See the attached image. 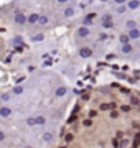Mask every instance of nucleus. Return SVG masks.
Masks as SVG:
<instances>
[{
    "instance_id": "4468645a",
    "label": "nucleus",
    "mask_w": 140,
    "mask_h": 148,
    "mask_svg": "<svg viewBox=\"0 0 140 148\" xmlns=\"http://www.w3.org/2000/svg\"><path fill=\"white\" fill-rule=\"evenodd\" d=\"M120 51L124 54H130V53H134V48H132V45L130 43H125V45H122L120 46Z\"/></svg>"
},
{
    "instance_id": "aec40b11",
    "label": "nucleus",
    "mask_w": 140,
    "mask_h": 148,
    "mask_svg": "<svg viewBox=\"0 0 140 148\" xmlns=\"http://www.w3.org/2000/svg\"><path fill=\"white\" fill-rule=\"evenodd\" d=\"M119 41H120V45H125V43H130L129 36H127V33H122V35L119 36Z\"/></svg>"
},
{
    "instance_id": "1a4fd4ad",
    "label": "nucleus",
    "mask_w": 140,
    "mask_h": 148,
    "mask_svg": "<svg viewBox=\"0 0 140 148\" xmlns=\"http://www.w3.org/2000/svg\"><path fill=\"white\" fill-rule=\"evenodd\" d=\"M41 140H43L45 143L51 145V143L54 142V133H53V132H45L43 135H41Z\"/></svg>"
},
{
    "instance_id": "f03ea898",
    "label": "nucleus",
    "mask_w": 140,
    "mask_h": 148,
    "mask_svg": "<svg viewBox=\"0 0 140 148\" xmlns=\"http://www.w3.org/2000/svg\"><path fill=\"white\" fill-rule=\"evenodd\" d=\"M13 21L18 27H25L27 25V13L23 10H15L13 12Z\"/></svg>"
},
{
    "instance_id": "bb28decb",
    "label": "nucleus",
    "mask_w": 140,
    "mask_h": 148,
    "mask_svg": "<svg viewBox=\"0 0 140 148\" xmlns=\"http://www.w3.org/2000/svg\"><path fill=\"white\" fill-rule=\"evenodd\" d=\"M56 2H58L59 5H65V3H68V2H69V0H56Z\"/></svg>"
},
{
    "instance_id": "cd10ccee",
    "label": "nucleus",
    "mask_w": 140,
    "mask_h": 148,
    "mask_svg": "<svg viewBox=\"0 0 140 148\" xmlns=\"http://www.w3.org/2000/svg\"><path fill=\"white\" fill-rule=\"evenodd\" d=\"M22 148H36V147H35V145H23Z\"/></svg>"
},
{
    "instance_id": "39448f33",
    "label": "nucleus",
    "mask_w": 140,
    "mask_h": 148,
    "mask_svg": "<svg viewBox=\"0 0 140 148\" xmlns=\"http://www.w3.org/2000/svg\"><path fill=\"white\" fill-rule=\"evenodd\" d=\"M38 18H40V13H38V12H32L30 15H27V25L35 27V25L38 23Z\"/></svg>"
},
{
    "instance_id": "f8f14e48",
    "label": "nucleus",
    "mask_w": 140,
    "mask_h": 148,
    "mask_svg": "<svg viewBox=\"0 0 140 148\" xmlns=\"http://www.w3.org/2000/svg\"><path fill=\"white\" fill-rule=\"evenodd\" d=\"M48 23H49V16H46L45 13H40V18H38L36 27H45V25H48Z\"/></svg>"
},
{
    "instance_id": "c85d7f7f",
    "label": "nucleus",
    "mask_w": 140,
    "mask_h": 148,
    "mask_svg": "<svg viewBox=\"0 0 140 148\" xmlns=\"http://www.w3.org/2000/svg\"><path fill=\"white\" fill-rule=\"evenodd\" d=\"M99 2H109V0H99Z\"/></svg>"
},
{
    "instance_id": "c756f323",
    "label": "nucleus",
    "mask_w": 140,
    "mask_h": 148,
    "mask_svg": "<svg viewBox=\"0 0 140 148\" xmlns=\"http://www.w3.org/2000/svg\"><path fill=\"white\" fill-rule=\"evenodd\" d=\"M87 2H94V0H87Z\"/></svg>"
},
{
    "instance_id": "6ab92c4d",
    "label": "nucleus",
    "mask_w": 140,
    "mask_h": 148,
    "mask_svg": "<svg viewBox=\"0 0 140 148\" xmlns=\"http://www.w3.org/2000/svg\"><path fill=\"white\" fill-rule=\"evenodd\" d=\"M12 46H23V38L22 36H15L13 40H12Z\"/></svg>"
},
{
    "instance_id": "6e6552de",
    "label": "nucleus",
    "mask_w": 140,
    "mask_h": 148,
    "mask_svg": "<svg viewBox=\"0 0 140 148\" xmlns=\"http://www.w3.org/2000/svg\"><path fill=\"white\" fill-rule=\"evenodd\" d=\"M76 13H78L76 7H68V8H65V10H63V16H65V18H73Z\"/></svg>"
},
{
    "instance_id": "a211bd4d",
    "label": "nucleus",
    "mask_w": 140,
    "mask_h": 148,
    "mask_svg": "<svg viewBox=\"0 0 140 148\" xmlns=\"http://www.w3.org/2000/svg\"><path fill=\"white\" fill-rule=\"evenodd\" d=\"M23 90H25V87H23V86H15L10 92H12V95H20V94H23Z\"/></svg>"
},
{
    "instance_id": "7c9ffc66",
    "label": "nucleus",
    "mask_w": 140,
    "mask_h": 148,
    "mask_svg": "<svg viewBox=\"0 0 140 148\" xmlns=\"http://www.w3.org/2000/svg\"><path fill=\"white\" fill-rule=\"evenodd\" d=\"M46 2H51V0H46Z\"/></svg>"
},
{
    "instance_id": "2eb2a0df",
    "label": "nucleus",
    "mask_w": 140,
    "mask_h": 148,
    "mask_svg": "<svg viewBox=\"0 0 140 148\" xmlns=\"http://www.w3.org/2000/svg\"><path fill=\"white\" fill-rule=\"evenodd\" d=\"M124 25H125V28H127V30H130V28H139V21H137V20H132V18H129V20L125 21Z\"/></svg>"
},
{
    "instance_id": "412c9836",
    "label": "nucleus",
    "mask_w": 140,
    "mask_h": 148,
    "mask_svg": "<svg viewBox=\"0 0 140 148\" xmlns=\"http://www.w3.org/2000/svg\"><path fill=\"white\" fill-rule=\"evenodd\" d=\"M127 12V7L125 5H119V8H117V15H122V13H125Z\"/></svg>"
},
{
    "instance_id": "4be33fe9",
    "label": "nucleus",
    "mask_w": 140,
    "mask_h": 148,
    "mask_svg": "<svg viewBox=\"0 0 140 148\" xmlns=\"http://www.w3.org/2000/svg\"><path fill=\"white\" fill-rule=\"evenodd\" d=\"M109 20H114V16L110 15V13H106V15H102V18H101V21H109Z\"/></svg>"
},
{
    "instance_id": "5701e85b",
    "label": "nucleus",
    "mask_w": 140,
    "mask_h": 148,
    "mask_svg": "<svg viewBox=\"0 0 140 148\" xmlns=\"http://www.w3.org/2000/svg\"><path fill=\"white\" fill-rule=\"evenodd\" d=\"M5 138H7L5 130H2V128H0V143H2V142H5Z\"/></svg>"
},
{
    "instance_id": "dca6fc26",
    "label": "nucleus",
    "mask_w": 140,
    "mask_h": 148,
    "mask_svg": "<svg viewBox=\"0 0 140 148\" xmlns=\"http://www.w3.org/2000/svg\"><path fill=\"white\" fill-rule=\"evenodd\" d=\"M12 97H13L12 92H2V94H0V101L5 102V104H8V102L12 101Z\"/></svg>"
},
{
    "instance_id": "9b49d317",
    "label": "nucleus",
    "mask_w": 140,
    "mask_h": 148,
    "mask_svg": "<svg viewBox=\"0 0 140 148\" xmlns=\"http://www.w3.org/2000/svg\"><path fill=\"white\" fill-rule=\"evenodd\" d=\"M66 94H68V87H66V86H58V87L54 89V95H56V97H65Z\"/></svg>"
},
{
    "instance_id": "20e7f679",
    "label": "nucleus",
    "mask_w": 140,
    "mask_h": 148,
    "mask_svg": "<svg viewBox=\"0 0 140 148\" xmlns=\"http://www.w3.org/2000/svg\"><path fill=\"white\" fill-rule=\"evenodd\" d=\"M12 115H13V109H12V106H8V104H2V106H0V117H2V119H10Z\"/></svg>"
},
{
    "instance_id": "f3484780",
    "label": "nucleus",
    "mask_w": 140,
    "mask_h": 148,
    "mask_svg": "<svg viewBox=\"0 0 140 148\" xmlns=\"http://www.w3.org/2000/svg\"><path fill=\"white\" fill-rule=\"evenodd\" d=\"M101 27H102L104 30H112V28H115V23H114V20H109V21H101Z\"/></svg>"
},
{
    "instance_id": "ddd939ff",
    "label": "nucleus",
    "mask_w": 140,
    "mask_h": 148,
    "mask_svg": "<svg viewBox=\"0 0 140 148\" xmlns=\"http://www.w3.org/2000/svg\"><path fill=\"white\" fill-rule=\"evenodd\" d=\"M45 40V33H38V35H32V38H30V41L35 45V43H41Z\"/></svg>"
},
{
    "instance_id": "0eeeda50",
    "label": "nucleus",
    "mask_w": 140,
    "mask_h": 148,
    "mask_svg": "<svg viewBox=\"0 0 140 148\" xmlns=\"http://www.w3.org/2000/svg\"><path fill=\"white\" fill-rule=\"evenodd\" d=\"M127 36H129V40L132 41V40H139L140 38V30L139 28H130V30H127Z\"/></svg>"
},
{
    "instance_id": "f257e3e1",
    "label": "nucleus",
    "mask_w": 140,
    "mask_h": 148,
    "mask_svg": "<svg viewBox=\"0 0 140 148\" xmlns=\"http://www.w3.org/2000/svg\"><path fill=\"white\" fill-rule=\"evenodd\" d=\"M48 122V117L46 115H32L27 119V125L30 127H40V125H45Z\"/></svg>"
},
{
    "instance_id": "393cba45",
    "label": "nucleus",
    "mask_w": 140,
    "mask_h": 148,
    "mask_svg": "<svg viewBox=\"0 0 140 148\" xmlns=\"http://www.w3.org/2000/svg\"><path fill=\"white\" fill-rule=\"evenodd\" d=\"M106 38H107V35H106V33H101V35H99V38H97V40H99V41H104Z\"/></svg>"
},
{
    "instance_id": "a878e982",
    "label": "nucleus",
    "mask_w": 140,
    "mask_h": 148,
    "mask_svg": "<svg viewBox=\"0 0 140 148\" xmlns=\"http://www.w3.org/2000/svg\"><path fill=\"white\" fill-rule=\"evenodd\" d=\"M13 49H15V53H23V46H15Z\"/></svg>"
},
{
    "instance_id": "7ed1b4c3",
    "label": "nucleus",
    "mask_w": 140,
    "mask_h": 148,
    "mask_svg": "<svg viewBox=\"0 0 140 148\" xmlns=\"http://www.w3.org/2000/svg\"><path fill=\"white\" fill-rule=\"evenodd\" d=\"M89 35H91V28L89 27H79L78 30H76V33H74V36L76 38H79V40H86V38H89Z\"/></svg>"
},
{
    "instance_id": "423d86ee",
    "label": "nucleus",
    "mask_w": 140,
    "mask_h": 148,
    "mask_svg": "<svg viewBox=\"0 0 140 148\" xmlns=\"http://www.w3.org/2000/svg\"><path fill=\"white\" fill-rule=\"evenodd\" d=\"M78 53H79L81 58L87 59V58H91V56H92V49L89 46H82V48H79V51H78Z\"/></svg>"
},
{
    "instance_id": "9d476101",
    "label": "nucleus",
    "mask_w": 140,
    "mask_h": 148,
    "mask_svg": "<svg viewBox=\"0 0 140 148\" xmlns=\"http://www.w3.org/2000/svg\"><path fill=\"white\" fill-rule=\"evenodd\" d=\"M125 7H127V10H137L140 7V0H127Z\"/></svg>"
},
{
    "instance_id": "b1692460",
    "label": "nucleus",
    "mask_w": 140,
    "mask_h": 148,
    "mask_svg": "<svg viewBox=\"0 0 140 148\" xmlns=\"http://www.w3.org/2000/svg\"><path fill=\"white\" fill-rule=\"evenodd\" d=\"M125 2H127V0H114L115 5H125Z\"/></svg>"
}]
</instances>
